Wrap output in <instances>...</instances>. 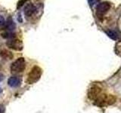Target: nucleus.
Here are the masks:
<instances>
[{"label": "nucleus", "instance_id": "9d476101", "mask_svg": "<svg viewBox=\"0 0 121 113\" xmlns=\"http://www.w3.org/2000/svg\"><path fill=\"white\" fill-rule=\"evenodd\" d=\"M4 112V108L2 105H0V113H3Z\"/></svg>", "mask_w": 121, "mask_h": 113}, {"label": "nucleus", "instance_id": "1a4fd4ad", "mask_svg": "<svg viewBox=\"0 0 121 113\" xmlns=\"http://www.w3.org/2000/svg\"><path fill=\"white\" fill-rule=\"evenodd\" d=\"M6 27V21L5 20L4 17L0 15V30L1 29H5Z\"/></svg>", "mask_w": 121, "mask_h": 113}, {"label": "nucleus", "instance_id": "39448f33", "mask_svg": "<svg viewBox=\"0 0 121 113\" xmlns=\"http://www.w3.org/2000/svg\"><path fill=\"white\" fill-rule=\"evenodd\" d=\"M36 11V6L33 5V4L30 3V4H27V5H26L25 8H24V14L26 17H30L32 16V15L35 13Z\"/></svg>", "mask_w": 121, "mask_h": 113}, {"label": "nucleus", "instance_id": "f257e3e1", "mask_svg": "<svg viewBox=\"0 0 121 113\" xmlns=\"http://www.w3.org/2000/svg\"><path fill=\"white\" fill-rule=\"evenodd\" d=\"M42 73H43V71H42V69L40 67L34 66L28 75L27 79H26V83L29 85H32L37 82L40 79Z\"/></svg>", "mask_w": 121, "mask_h": 113}, {"label": "nucleus", "instance_id": "9b49d317", "mask_svg": "<svg viewBox=\"0 0 121 113\" xmlns=\"http://www.w3.org/2000/svg\"><path fill=\"white\" fill-rule=\"evenodd\" d=\"M1 92H2V89H1V88H0V93H1Z\"/></svg>", "mask_w": 121, "mask_h": 113}, {"label": "nucleus", "instance_id": "423d86ee", "mask_svg": "<svg viewBox=\"0 0 121 113\" xmlns=\"http://www.w3.org/2000/svg\"><path fill=\"white\" fill-rule=\"evenodd\" d=\"M0 54H1V56L2 58L6 60H11L13 58L12 53L8 50H2L1 53H0Z\"/></svg>", "mask_w": 121, "mask_h": 113}, {"label": "nucleus", "instance_id": "f03ea898", "mask_svg": "<svg viewBox=\"0 0 121 113\" xmlns=\"http://www.w3.org/2000/svg\"><path fill=\"white\" fill-rule=\"evenodd\" d=\"M26 67L25 60L23 57H20L17 59L15 61L11 64V71L12 73H20L24 70Z\"/></svg>", "mask_w": 121, "mask_h": 113}, {"label": "nucleus", "instance_id": "7ed1b4c3", "mask_svg": "<svg viewBox=\"0 0 121 113\" xmlns=\"http://www.w3.org/2000/svg\"><path fill=\"white\" fill-rule=\"evenodd\" d=\"M6 44L8 45V47L15 51H21L23 49L22 41L17 39H15V38L11 39H9Z\"/></svg>", "mask_w": 121, "mask_h": 113}, {"label": "nucleus", "instance_id": "0eeeda50", "mask_svg": "<svg viewBox=\"0 0 121 113\" xmlns=\"http://www.w3.org/2000/svg\"><path fill=\"white\" fill-rule=\"evenodd\" d=\"M15 27V25H14V23L12 20L11 18H9V20L6 22V27L5 29H9L10 32H11L12 30L14 29Z\"/></svg>", "mask_w": 121, "mask_h": 113}, {"label": "nucleus", "instance_id": "20e7f679", "mask_svg": "<svg viewBox=\"0 0 121 113\" xmlns=\"http://www.w3.org/2000/svg\"><path fill=\"white\" fill-rule=\"evenodd\" d=\"M8 84L11 88H17L21 85V78L18 76H12L9 78Z\"/></svg>", "mask_w": 121, "mask_h": 113}, {"label": "nucleus", "instance_id": "6e6552de", "mask_svg": "<svg viewBox=\"0 0 121 113\" xmlns=\"http://www.w3.org/2000/svg\"><path fill=\"white\" fill-rule=\"evenodd\" d=\"M2 36L5 39H14L15 38V35L14 33H12L11 32L9 31V32H5L2 34Z\"/></svg>", "mask_w": 121, "mask_h": 113}]
</instances>
